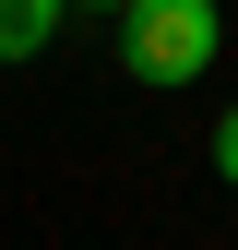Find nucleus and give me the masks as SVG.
<instances>
[{
  "label": "nucleus",
  "mask_w": 238,
  "mask_h": 250,
  "mask_svg": "<svg viewBox=\"0 0 238 250\" xmlns=\"http://www.w3.org/2000/svg\"><path fill=\"white\" fill-rule=\"evenodd\" d=\"M215 0H119V60H131V83H191L202 60H215Z\"/></svg>",
  "instance_id": "nucleus-1"
},
{
  "label": "nucleus",
  "mask_w": 238,
  "mask_h": 250,
  "mask_svg": "<svg viewBox=\"0 0 238 250\" xmlns=\"http://www.w3.org/2000/svg\"><path fill=\"white\" fill-rule=\"evenodd\" d=\"M60 36V0H0V60H36Z\"/></svg>",
  "instance_id": "nucleus-2"
},
{
  "label": "nucleus",
  "mask_w": 238,
  "mask_h": 250,
  "mask_svg": "<svg viewBox=\"0 0 238 250\" xmlns=\"http://www.w3.org/2000/svg\"><path fill=\"white\" fill-rule=\"evenodd\" d=\"M215 179H226V191H238V107L215 119Z\"/></svg>",
  "instance_id": "nucleus-3"
},
{
  "label": "nucleus",
  "mask_w": 238,
  "mask_h": 250,
  "mask_svg": "<svg viewBox=\"0 0 238 250\" xmlns=\"http://www.w3.org/2000/svg\"><path fill=\"white\" fill-rule=\"evenodd\" d=\"M96 12H119V0H96Z\"/></svg>",
  "instance_id": "nucleus-4"
}]
</instances>
